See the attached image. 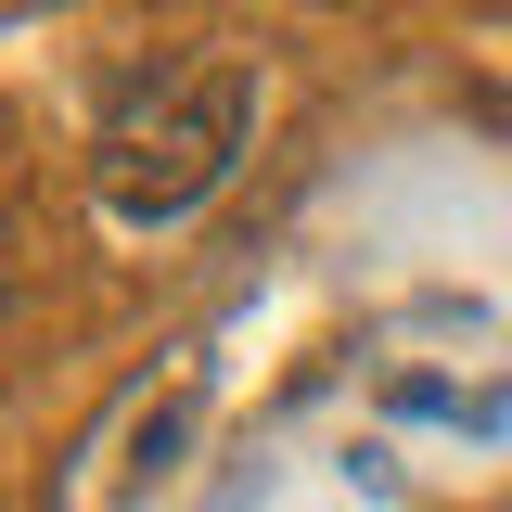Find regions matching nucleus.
<instances>
[{"label":"nucleus","instance_id":"f03ea898","mask_svg":"<svg viewBox=\"0 0 512 512\" xmlns=\"http://www.w3.org/2000/svg\"><path fill=\"white\" fill-rule=\"evenodd\" d=\"M205 397H218V346H205V333H180V346H167L154 372H128L116 410L77 436V461L52 474V512H128V500H141V487L192 448Z\"/></svg>","mask_w":512,"mask_h":512},{"label":"nucleus","instance_id":"7ed1b4c3","mask_svg":"<svg viewBox=\"0 0 512 512\" xmlns=\"http://www.w3.org/2000/svg\"><path fill=\"white\" fill-rule=\"evenodd\" d=\"M0 295H13V231H0Z\"/></svg>","mask_w":512,"mask_h":512},{"label":"nucleus","instance_id":"f257e3e1","mask_svg":"<svg viewBox=\"0 0 512 512\" xmlns=\"http://www.w3.org/2000/svg\"><path fill=\"white\" fill-rule=\"evenodd\" d=\"M256 116H269L256 52H231V39L167 52L116 116H103V141H90V218H103L116 244H167L180 218H205V205L231 192Z\"/></svg>","mask_w":512,"mask_h":512}]
</instances>
